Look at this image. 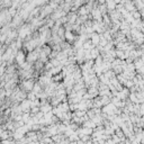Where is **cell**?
<instances>
[{
    "instance_id": "cell-20",
    "label": "cell",
    "mask_w": 144,
    "mask_h": 144,
    "mask_svg": "<svg viewBox=\"0 0 144 144\" xmlns=\"http://www.w3.org/2000/svg\"><path fill=\"white\" fill-rule=\"evenodd\" d=\"M80 140H81L83 143H86V142H88L89 140H91V137H90V136H88V135H83V136H82Z\"/></svg>"
},
{
    "instance_id": "cell-11",
    "label": "cell",
    "mask_w": 144,
    "mask_h": 144,
    "mask_svg": "<svg viewBox=\"0 0 144 144\" xmlns=\"http://www.w3.org/2000/svg\"><path fill=\"white\" fill-rule=\"evenodd\" d=\"M32 91H33L35 95H38V94H41V92L43 91L42 86L39 85L38 82H37V83H35V85H34V87H33V90H32Z\"/></svg>"
},
{
    "instance_id": "cell-9",
    "label": "cell",
    "mask_w": 144,
    "mask_h": 144,
    "mask_svg": "<svg viewBox=\"0 0 144 144\" xmlns=\"http://www.w3.org/2000/svg\"><path fill=\"white\" fill-rule=\"evenodd\" d=\"M83 126H82V127H87V128H91V130H95L96 127H97V126H96L95 125V123H94V122L91 121V119H89V121H87V122H85V123H83Z\"/></svg>"
},
{
    "instance_id": "cell-17",
    "label": "cell",
    "mask_w": 144,
    "mask_h": 144,
    "mask_svg": "<svg viewBox=\"0 0 144 144\" xmlns=\"http://www.w3.org/2000/svg\"><path fill=\"white\" fill-rule=\"evenodd\" d=\"M124 87H125V88H127V89H131V88H133V87H134V83H133V81H132V80H126Z\"/></svg>"
},
{
    "instance_id": "cell-6",
    "label": "cell",
    "mask_w": 144,
    "mask_h": 144,
    "mask_svg": "<svg viewBox=\"0 0 144 144\" xmlns=\"http://www.w3.org/2000/svg\"><path fill=\"white\" fill-rule=\"evenodd\" d=\"M16 62L18 65H22V64H24V63L26 62V54L23 52V51H18V53H17V55H16Z\"/></svg>"
},
{
    "instance_id": "cell-19",
    "label": "cell",
    "mask_w": 144,
    "mask_h": 144,
    "mask_svg": "<svg viewBox=\"0 0 144 144\" xmlns=\"http://www.w3.org/2000/svg\"><path fill=\"white\" fill-rule=\"evenodd\" d=\"M50 63L52 64V66H53V68H56V66H60V65H61V63H60V62H59V61H58V60H56V59H52V60H51V61H50Z\"/></svg>"
},
{
    "instance_id": "cell-7",
    "label": "cell",
    "mask_w": 144,
    "mask_h": 144,
    "mask_svg": "<svg viewBox=\"0 0 144 144\" xmlns=\"http://www.w3.org/2000/svg\"><path fill=\"white\" fill-rule=\"evenodd\" d=\"M64 39H66V42L69 43H74V41L77 39L74 33L71 32V30H65V34H64Z\"/></svg>"
},
{
    "instance_id": "cell-15",
    "label": "cell",
    "mask_w": 144,
    "mask_h": 144,
    "mask_svg": "<svg viewBox=\"0 0 144 144\" xmlns=\"http://www.w3.org/2000/svg\"><path fill=\"white\" fill-rule=\"evenodd\" d=\"M132 14V16H133V18H134L135 20H141V13L140 11H137V10H135V11H133V13H131Z\"/></svg>"
},
{
    "instance_id": "cell-14",
    "label": "cell",
    "mask_w": 144,
    "mask_h": 144,
    "mask_svg": "<svg viewBox=\"0 0 144 144\" xmlns=\"http://www.w3.org/2000/svg\"><path fill=\"white\" fill-rule=\"evenodd\" d=\"M128 99H130V101H131L132 104H138L137 97H136V95H135V94H130V96H128ZM138 105H140V104H138Z\"/></svg>"
},
{
    "instance_id": "cell-12",
    "label": "cell",
    "mask_w": 144,
    "mask_h": 144,
    "mask_svg": "<svg viewBox=\"0 0 144 144\" xmlns=\"http://www.w3.org/2000/svg\"><path fill=\"white\" fill-rule=\"evenodd\" d=\"M64 34H65V29H64V27L61 26L58 29V33H56V35H58V37L61 39H64Z\"/></svg>"
},
{
    "instance_id": "cell-2",
    "label": "cell",
    "mask_w": 144,
    "mask_h": 144,
    "mask_svg": "<svg viewBox=\"0 0 144 144\" xmlns=\"http://www.w3.org/2000/svg\"><path fill=\"white\" fill-rule=\"evenodd\" d=\"M32 28H30L29 25H24V26H22L19 28V30H18V38L20 39H24L26 36H29L30 33H32Z\"/></svg>"
},
{
    "instance_id": "cell-18",
    "label": "cell",
    "mask_w": 144,
    "mask_h": 144,
    "mask_svg": "<svg viewBox=\"0 0 144 144\" xmlns=\"http://www.w3.org/2000/svg\"><path fill=\"white\" fill-rule=\"evenodd\" d=\"M44 68V63L41 62V61H37V62H35V70H41Z\"/></svg>"
},
{
    "instance_id": "cell-16",
    "label": "cell",
    "mask_w": 144,
    "mask_h": 144,
    "mask_svg": "<svg viewBox=\"0 0 144 144\" xmlns=\"http://www.w3.org/2000/svg\"><path fill=\"white\" fill-rule=\"evenodd\" d=\"M27 99L29 100V101H34V100H36L37 99V97H36V95L34 94L33 91H30L27 94Z\"/></svg>"
},
{
    "instance_id": "cell-13",
    "label": "cell",
    "mask_w": 144,
    "mask_h": 144,
    "mask_svg": "<svg viewBox=\"0 0 144 144\" xmlns=\"http://www.w3.org/2000/svg\"><path fill=\"white\" fill-rule=\"evenodd\" d=\"M30 117H32L30 113H23V115H22V121H23L25 124H27L28 121L30 119Z\"/></svg>"
},
{
    "instance_id": "cell-1",
    "label": "cell",
    "mask_w": 144,
    "mask_h": 144,
    "mask_svg": "<svg viewBox=\"0 0 144 144\" xmlns=\"http://www.w3.org/2000/svg\"><path fill=\"white\" fill-rule=\"evenodd\" d=\"M35 85V80L34 79H27V80H24L22 82V89H23L24 92H30L33 90V87Z\"/></svg>"
},
{
    "instance_id": "cell-5",
    "label": "cell",
    "mask_w": 144,
    "mask_h": 144,
    "mask_svg": "<svg viewBox=\"0 0 144 144\" xmlns=\"http://www.w3.org/2000/svg\"><path fill=\"white\" fill-rule=\"evenodd\" d=\"M30 104H32V101H29L27 98L24 99L19 105L22 111H23V113H30Z\"/></svg>"
},
{
    "instance_id": "cell-21",
    "label": "cell",
    "mask_w": 144,
    "mask_h": 144,
    "mask_svg": "<svg viewBox=\"0 0 144 144\" xmlns=\"http://www.w3.org/2000/svg\"><path fill=\"white\" fill-rule=\"evenodd\" d=\"M77 144H85V143H83V142H82L81 140H79V141L77 142Z\"/></svg>"
},
{
    "instance_id": "cell-8",
    "label": "cell",
    "mask_w": 144,
    "mask_h": 144,
    "mask_svg": "<svg viewBox=\"0 0 144 144\" xmlns=\"http://www.w3.org/2000/svg\"><path fill=\"white\" fill-rule=\"evenodd\" d=\"M106 8H107V10L109 11V13H111V11H114L115 9H116V2L115 1H111V0H108V1H106Z\"/></svg>"
},
{
    "instance_id": "cell-4",
    "label": "cell",
    "mask_w": 144,
    "mask_h": 144,
    "mask_svg": "<svg viewBox=\"0 0 144 144\" xmlns=\"http://www.w3.org/2000/svg\"><path fill=\"white\" fill-rule=\"evenodd\" d=\"M88 36V39H90V42L94 46H98L99 43H100V35L97 33H92L90 35H87Z\"/></svg>"
},
{
    "instance_id": "cell-3",
    "label": "cell",
    "mask_w": 144,
    "mask_h": 144,
    "mask_svg": "<svg viewBox=\"0 0 144 144\" xmlns=\"http://www.w3.org/2000/svg\"><path fill=\"white\" fill-rule=\"evenodd\" d=\"M39 59V53L37 51H33V52H29L28 54L26 55V62L30 63V64H33V63L37 62Z\"/></svg>"
},
{
    "instance_id": "cell-10",
    "label": "cell",
    "mask_w": 144,
    "mask_h": 144,
    "mask_svg": "<svg viewBox=\"0 0 144 144\" xmlns=\"http://www.w3.org/2000/svg\"><path fill=\"white\" fill-rule=\"evenodd\" d=\"M99 55H100V53H99L97 47H95V49H92L91 51H90V56H91V60H94V61H95Z\"/></svg>"
}]
</instances>
